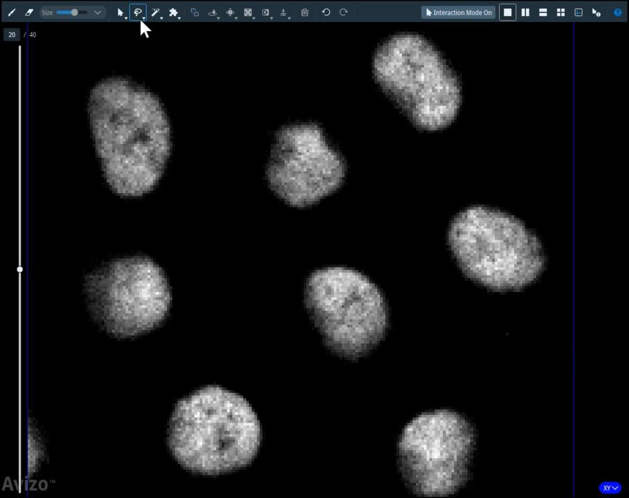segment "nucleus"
<instances>
[{"instance_id": "obj_1", "label": "nucleus", "mask_w": 629, "mask_h": 498, "mask_svg": "<svg viewBox=\"0 0 629 498\" xmlns=\"http://www.w3.org/2000/svg\"><path fill=\"white\" fill-rule=\"evenodd\" d=\"M88 112L106 180L118 194L138 196L160 180L171 150L170 125L160 100L125 77L91 90Z\"/></svg>"}, {"instance_id": "obj_7", "label": "nucleus", "mask_w": 629, "mask_h": 498, "mask_svg": "<svg viewBox=\"0 0 629 498\" xmlns=\"http://www.w3.org/2000/svg\"><path fill=\"white\" fill-rule=\"evenodd\" d=\"M84 290L93 319L118 338L154 329L165 319L170 306L164 271L145 257L112 261L85 277Z\"/></svg>"}, {"instance_id": "obj_12", "label": "nucleus", "mask_w": 629, "mask_h": 498, "mask_svg": "<svg viewBox=\"0 0 629 498\" xmlns=\"http://www.w3.org/2000/svg\"><path fill=\"white\" fill-rule=\"evenodd\" d=\"M574 15H575L576 16H581V15H583V11H582V10L580 9V8H576V9H575V10H574Z\"/></svg>"}, {"instance_id": "obj_10", "label": "nucleus", "mask_w": 629, "mask_h": 498, "mask_svg": "<svg viewBox=\"0 0 629 498\" xmlns=\"http://www.w3.org/2000/svg\"><path fill=\"white\" fill-rule=\"evenodd\" d=\"M516 6L513 3H504L500 5V19L504 21L516 20Z\"/></svg>"}, {"instance_id": "obj_8", "label": "nucleus", "mask_w": 629, "mask_h": 498, "mask_svg": "<svg viewBox=\"0 0 629 498\" xmlns=\"http://www.w3.org/2000/svg\"><path fill=\"white\" fill-rule=\"evenodd\" d=\"M346 165L316 124L288 125L276 133L265 169L270 189L286 204L304 208L340 187Z\"/></svg>"}, {"instance_id": "obj_9", "label": "nucleus", "mask_w": 629, "mask_h": 498, "mask_svg": "<svg viewBox=\"0 0 629 498\" xmlns=\"http://www.w3.org/2000/svg\"><path fill=\"white\" fill-rule=\"evenodd\" d=\"M27 443L28 474L32 476L38 472L46 458L44 435L34 422L28 423Z\"/></svg>"}, {"instance_id": "obj_3", "label": "nucleus", "mask_w": 629, "mask_h": 498, "mask_svg": "<svg viewBox=\"0 0 629 498\" xmlns=\"http://www.w3.org/2000/svg\"><path fill=\"white\" fill-rule=\"evenodd\" d=\"M448 242L464 273L495 290L520 289L536 279L545 266L537 237L513 216L486 207L458 213Z\"/></svg>"}, {"instance_id": "obj_2", "label": "nucleus", "mask_w": 629, "mask_h": 498, "mask_svg": "<svg viewBox=\"0 0 629 498\" xmlns=\"http://www.w3.org/2000/svg\"><path fill=\"white\" fill-rule=\"evenodd\" d=\"M262 439L259 419L241 396L215 385L179 400L167 430L168 447L185 468L203 474L251 463Z\"/></svg>"}, {"instance_id": "obj_11", "label": "nucleus", "mask_w": 629, "mask_h": 498, "mask_svg": "<svg viewBox=\"0 0 629 498\" xmlns=\"http://www.w3.org/2000/svg\"><path fill=\"white\" fill-rule=\"evenodd\" d=\"M603 484L608 486V487L601 486V487H603V488H603L602 491H603L605 493H608V492L614 493V492H619V488H621L619 486V483H615V482H606Z\"/></svg>"}, {"instance_id": "obj_4", "label": "nucleus", "mask_w": 629, "mask_h": 498, "mask_svg": "<svg viewBox=\"0 0 629 498\" xmlns=\"http://www.w3.org/2000/svg\"><path fill=\"white\" fill-rule=\"evenodd\" d=\"M372 66L383 91L417 127L438 130L456 118L461 102L458 77L424 37H391L378 47Z\"/></svg>"}, {"instance_id": "obj_5", "label": "nucleus", "mask_w": 629, "mask_h": 498, "mask_svg": "<svg viewBox=\"0 0 629 498\" xmlns=\"http://www.w3.org/2000/svg\"><path fill=\"white\" fill-rule=\"evenodd\" d=\"M304 300L324 343L334 353L357 360L376 347L388 327V309L379 288L365 275L327 267L307 278Z\"/></svg>"}, {"instance_id": "obj_6", "label": "nucleus", "mask_w": 629, "mask_h": 498, "mask_svg": "<svg viewBox=\"0 0 629 498\" xmlns=\"http://www.w3.org/2000/svg\"><path fill=\"white\" fill-rule=\"evenodd\" d=\"M475 432L457 412L439 409L418 415L404 427L398 444L401 474L418 496L446 497L467 482Z\"/></svg>"}]
</instances>
